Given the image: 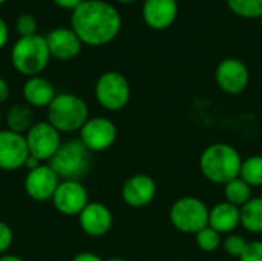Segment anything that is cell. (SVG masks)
<instances>
[{
    "label": "cell",
    "mask_w": 262,
    "mask_h": 261,
    "mask_svg": "<svg viewBox=\"0 0 262 261\" xmlns=\"http://www.w3.org/2000/svg\"><path fill=\"white\" fill-rule=\"evenodd\" d=\"M51 52L46 37L40 34L20 37L11 51V62L14 68L28 77L40 75L49 65Z\"/></svg>",
    "instance_id": "3"
},
{
    "label": "cell",
    "mask_w": 262,
    "mask_h": 261,
    "mask_svg": "<svg viewBox=\"0 0 262 261\" xmlns=\"http://www.w3.org/2000/svg\"><path fill=\"white\" fill-rule=\"evenodd\" d=\"M78 223L86 235L98 238L111 231L114 217L106 205L98 202H89L88 206L80 212Z\"/></svg>",
    "instance_id": "15"
},
{
    "label": "cell",
    "mask_w": 262,
    "mask_h": 261,
    "mask_svg": "<svg viewBox=\"0 0 262 261\" xmlns=\"http://www.w3.org/2000/svg\"><path fill=\"white\" fill-rule=\"evenodd\" d=\"M247 240L244 238V237H241V235H238V234H229L224 240H223V248H224V251L230 255V257H235V258H239L243 254H244V251H246V248H247Z\"/></svg>",
    "instance_id": "26"
},
{
    "label": "cell",
    "mask_w": 262,
    "mask_h": 261,
    "mask_svg": "<svg viewBox=\"0 0 262 261\" xmlns=\"http://www.w3.org/2000/svg\"><path fill=\"white\" fill-rule=\"evenodd\" d=\"M224 197L226 202L243 208L252 198V188L241 177H236L224 185Z\"/></svg>",
    "instance_id": "22"
},
{
    "label": "cell",
    "mask_w": 262,
    "mask_h": 261,
    "mask_svg": "<svg viewBox=\"0 0 262 261\" xmlns=\"http://www.w3.org/2000/svg\"><path fill=\"white\" fill-rule=\"evenodd\" d=\"M239 261H262V242L253 240L247 243L244 254L239 257Z\"/></svg>",
    "instance_id": "28"
},
{
    "label": "cell",
    "mask_w": 262,
    "mask_h": 261,
    "mask_svg": "<svg viewBox=\"0 0 262 261\" xmlns=\"http://www.w3.org/2000/svg\"><path fill=\"white\" fill-rule=\"evenodd\" d=\"M9 94H11V91H9L8 82L3 77H0V105L5 103L9 98Z\"/></svg>",
    "instance_id": "32"
},
{
    "label": "cell",
    "mask_w": 262,
    "mask_h": 261,
    "mask_svg": "<svg viewBox=\"0 0 262 261\" xmlns=\"http://www.w3.org/2000/svg\"><path fill=\"white\" fill-rule=\"evenodd\" d=\"M29 154L40 162H51L61 146V134L49 122H37L25 134Z\"/></svg>",
    "instance_id": "8"
},
{
    "label": "cell",
    "mask_w": 262,
    "mask_h": 261,
    "mask_svg": "<svg viewBox=\"0 0 262 261\" xmlns=\"http://www.w3.org/2000/svg\"><path fill=\"white\" fill-rule=\"evenodd\" d=\"M60 182V177L49 165H40L38 168L28 171L25 177V191L34 202H48L52 200Z\"/></svg>",
    "instance_id": "12"
},
{
    "label": "cell",
    "mask_w": 262,
    "mask_h": 261,
    "mask_svg": "<svg viewBox=\"0 0 262 261\" xmlns=\"http://www.w3.org/2000/svg\"><path fill=\"white\" fill-rule=\"evenodd\" d=\"M239 225H241V208L226 200L216 203L209 211V226L216 232H220L221 235L233 234Z\"/></svg>",
    "instance_id": "18"
},
{
    "label": "cell",
    "mask_w": 262,
    "mask_h": 261,
    "mask_svg": "<svg viewBox=\"0 0 262 261\" xmlns=\"http://www.w3.org/2000/svg\"><path fill=\"white\" fill-rule=\"evenodd\" d=\"M0 261H23V258L17 257V255H12V254H6V255H2Z\"/></svg>",
    "instance_id": "35"
},
{
    "label": "cell",
    "mask_w": 262,
    "mask_h": 261,
    "mask_svg": "<svg viewBox=\"0 0 262 261\" xmlns=\"http://www.w3.org/2000/svg\"><path fill=\"white\" fill-rule=\"evenodd\" d=\"M118 131L115 123L107 117L89 118L80 129V142L91 152H103L114 146Z\"/></svg>",
    "instance_id": "9"
},
{
    "label": "cell",
    "mask_w": 262,
    "mask_h": 261,
    "mask_svg": "<svg viewBox=\"0 0 262 261\" xmlns=\"http://www.w3.org/2000/svg\"><path fill=\"white\" fill-rule=\"evenodd\" d=\"M95 97L100 106L107 111L123 109L130 98V86L127 78L117 71L101 74L95 83Z\"/></svg>",
    "instance_id": "7"
},
{
    "label": "cell",
    "mask_w": 262,
    "mask_h": 261,
    "mask_svg": "<svg viewBox=\"0 0 262 261\" xmlns=\"http://www.w3.org/2000/svg\"><path fill=\"white\" fill-rule=\"evenodd\" d=\"M37 20L32 14H21L15 22V28L20 37H28L37 34Z\"/></svg>",
    "instance_id": "27"
},
{
    "label": "cell",
    "mask_w": 262,
    "mask_h": 261,
    "mask_svg": "<svg viewBox=\"0 0 262 261\" xmlns=\"http://www.w3.org/2000/svg\"><path fill=\"white\" fill-rule=\"evenodd\" d=\"M88 120L89 108L86 102L75 94H57L48 106V122L60 134L80 131Z\"/></svg>",
    "instance_id": "4"
},
{
    "label": "cell",
    "mask_w": 262,
    "mask_h": 261,
    "mask_svg": "<svg viewBox=\"0 0 262 261\" xmlns=\"http://www.w3.org/2000/svg\"><path fill=\"white\" fill-rule=\"evenodd\" d=\"M215 78L221 91L230 95H238L246 91L250 80V72L244 62L235 57H229L221 60L216 66Z\"/></svg>",
    "instance_id": "11"
},
{
    "label": "cell",
    "mask_w": 262,
    "mask_h": 261,
    "mask_svg": "<svg viewBox=\"0 0 262 261\" xmlns=\"http://www.w3.org/2000/svg\"><path fill=\"white\" fill-rule=\"evenodd\" d=\"M157 183L147 174H135L121 186V198L130 208H144L154 202Z\"/></svg>",
    "instance_id": "14"
},
{
    "label": "cell",
    "mask_w": 262,
    "mask_h": 261,
    "mask_svg": "<svg viewBox=\"0 0 262 261\" xmlns=\"http://www.w3.org/2000/svg\"><path fill=\"white\" fill-rule=\"evenodd\" d=\"M71 261H104L100 255L97 254H92V252H81V254H77Z\"/></svg>",
    "instance_id": "31"
},
{
    "label": "cell",
    "mask_w": 262,
    "mask_h": 261,
    "mask_svg": "<svg viewBox=\"0 0 262 261\" xmlns=\"http://www.w3.org/2000/svg\"><path fill=\"white\" fill-rule=\"evenodd\" d=\"M14 242V232L11 226L5 222H0V255H3Z\"/></svg>",
    "instance_id": "29"
},
{
    "label": "cell",
    "mask_w": 262,
    "mask_h": 261,
    "mask_svg": "<svg viewBox=\"0 0 262 261\" xmlns=\"http://www.w3.org/2000/svg\"><path fill=\"white\" fill-rule=\"evenodd\" d=\"M241 226L252 234H262V197H252L241 208Z\"/></svg>",
    "instance_id": "21"
},
{
    "label": "cell",
    "mask_w": 262,
    "mask_h": 261,
    "mask_svg": "<svg viewBox=\"0 0 262 261\" xmlns=\"http://www.w3.org/2000/svg\"><path fill=\"white\" fill-rule=\"evenodd\" d=\"M88 203V189L81 185V182L75 180H61L52 197L54 208L66 217H78Z\"/></svg>",
    "instance_id": "10"
},
{
    "label": "cell",
    "mask_w": 262,
    "mask_h": 261,
    "mask_svg": "<svg viewBox=\"0 0 262 261\" xmlns=\"http://www.w3.org/2000/svg\"><path fill=\"white\" fill-rule=\"evenodd\" d=\"M178 15L177 0H146L143 5V18L154 29L169 28Z\"/></svg>",
    "instance_id": "17"
},
{
    "label": "cell",
    "mask_w": 262,
    "mask_h": 261,
    "mask_svg": "<svg viewBox=\"0 0 262 261\" xmlns=\"http://www.w3.org/2000/svg\"><path fill=\"white\" fill-rule=\"evenodd\" d=\"M243 158L236 148L229 143H212L200 157V169L204 178L215 185H226L239 177Z\"/></svg>",
    "instance_id": "2"
},
{
    "label": "cell",
    "mask_w": 262,
    "mask_h": 261,
    "mask_svg": "<svg viewBox=\"0 0 262 261\" xmlns=\"http://www.w3.org/2000/svg\"><path fill=\"white\" fill-rule=\"evenodd\" d=\"M8 37H9V31H8V25L3 20V17H0V49L5 48V45L8 43Z\"/></svg>",
    "instance_id": "30"
},
{
    "label": "cell",
    "mask_w": 262,
    "mask_h": 261,
    "mask_svg": "<svg viewBox=\"0 0 262 261\" xmlns=\"http://www.w3.org/2000/svg\"><path fill=\"white\" fill-rule=\"evenodd\" d=\"M2 120H3V118H2V112H0V128H2Z\"/></svg>",
    "instance_id": "38"
},
{
    "label": "cell",
    "mask_w": 262,
    "mask_h": 261,
    "mask_svg": "<svg viewBox=\"0 0 262 261\" xmlns=\"http://www.w3.org/2000/svg\"><path fill=\"white\" fill-rule=\"evenodd\" d=\"M54 85L40 75L29 77L23 85V97L25 102L32 108H48L55 98Z\"/></svg>",
    "instance_id": "19"
},
{
    "label": "cell",
    "mask_w": 262,
    "mask_h": 261,
    "mask_svg": "<svg viewBox=\"0 0 262 261\" xmlns=\"http://www.w3.org/2000/svg\"><path fill=\"white\" fill-rule=\"evenodd\" d=\"M71 26L80 40L91 46L112 42L121 29V15L104 0H83L71 15Z\"/></svg>",
    "instance_id": "1"
},
{
    "label": "cell",
    "mask_w": 262,
    "mask_h": 261,
    "mask_svg": "<svg viewBox=\"0 0 262 261\" xmlns=\"http://www.w3.org/2000/svg\"><path fill=\"white\" fill-rule=\"evenodd\" d=\"M229 8L241 17H261L262 0H226Z\"/></svg>",
    "instance_id": "25"
},
{
    "label": "cell",
    "mask_w": 262,
    "mask_h": 261,
    "mask_svg": "<svg viewBox=\"0 0 262 261\" xmlns=\"http://www.w3.org/2000/svg\"><path fill=\"white\" fill-rule=\"evenodd\" d=\"M28 157L29 149L25 135L9 129H0V169L17 171L25 168Z\"/></svg>",
    "instance_id": "13"
},
{
    "label": "cell",
    "mask_w": 262,
    "mask_h": 261,
    "mask_svg": "<svg viewBox=\"0 0 262 261\" xmlns=\"http://www.w3.org/2000/svg\"><path fill=\"white\" fill-rule=\"evenodd\" d=\"M92 165V152L78 140H69L61 143L57 154L49 162V166L55 171L60 180H75L84 178Z\"/></svg>",
    "instance_id": "5"
},
{
    "label": "cell",
    "mask_w": 262,
    "mask_h": 261,
    "mask_svg": "<svg viewBox=\"0 0 262 261\" xmlns=\"http://www.w3.org/2000/svg\"><path fill=\"white\" fill-rule=\"evenodd\" d=\"M195 243L200 251L212 254L216 252L220 248H223V235L215 229H212L210 226H206L198 234H195Z\"/></svg>",
    "instance_id": "24"
},
{
    "label": "cell",
    "mask_w": 262,
    "mask_h": 261,
    "mask_svg": "<svg viewBox=\"0 0 262 261\" xmlns=\"http://www.w3.org/2000/svg\"><path fill=\"white\" fill-rule=\"evenodd\" d=\"M261 22H262V14H261Z\"/></svg>",
    "instance_id": "40"
},
{
    "label": "cell",
    "mask_w": 262,
    "mask_h": 261,
    "mask_svg": "<svg viewBox=\"0 0 262 261\" xmlns=\"http://www.w3.org/2000/svg\"><path fill=\"white\" fill-rule=\"evenodd\" d=\"M55 5H58L60 8H64V9H75L83 0H54Z\"/></svg>",
    "instance_id": "33"
},
{
    "label": "cell",
    "mask_w": 262,
    "mask_h": 261,
    "mask_svg": "<svg viewBox=\"0 0 262 261\" xmlns=\"http://www.w3.org/2000/svg\"><path fill=\"white\" fill-rule=\"evenodd\" d=\"M46 42H48L51 57H54L57 60H63V62L75 58L80 54L81 45H83V42L74 32L72 28L52 29L48 34Z\"/></svg>",
    "instance_id": "16"
},
{
    "label": "cell",
    "mask_w": 262,
    "mask_h": 261,
    "mask_svg": "<svg viewBox=\"0 0 262 261\" xmlns=\"http://www.w3.org/2000/svg\"><path fill=\"white\" fill-rule=\"evenodd\" d=\"M239 177L250 188L262 186V155H250L243 160Z\"/></svg>",
    "instance_id": "23"
},
{
    "label": "cell",
    "mask_w": 262,
    "mask_h": 261,
    "mask_svg": "<svg viewBox=\"0 0 262 261\" xmlns=\"http://www.w3.org/2000/svg\"><path fill=\"white\" fill-rule=\"evenodd\" d=\"M5 2H6V0H0V5H2V3H5Z\"/></svg>",
    "instance_id": "39"
},
{
    "label": "cell",
    "mask_w": 262,
    "mask_h": 261,
    "mask_svg": "<svg viewBox=\"0 0 262 261\" xmlns=\"http://www.w3.org/2000/svg\"><path fill=\"white\" fill-rule=\"evenodd\" d=\"M41 165V162L40 160H37L35 157H32L31 154H29V157L26 158V162H25V168L28 169V171H32V169H35V168H38Z\"/></svg>",
    "instance_id": "34"
},
{
    "label": "cell",
    "mask_w": 262,
    "mask_h": 261,
    "mask_svg": "<svg viewBox=\"0 0 262 261\" xmlns=\"http://www.w3.org/2000/svg\"><path fill=\"white\" fill-rule=\"evenodd\" d=\"M209 208L207 205L193 195L178 198L169 211V220L172 226L181 234L195 235L206 226H209Z\"/></svg>",
    "instance_id": "6"
},
{
    "label": "cell",
    "mask_w": 262,
    "mask_h": 261,
    "mask_svg": "<svg viewBox=\"0 0 262 261\" xmlns=\"http://www.w3.org/2000/svg\"><path fill=\"white\" fill-rule=\"evenodd\" d=\"M6 125L8 129L17 134H26L34 126V111L32 106L25 103H14L6 112Z\"/></svg>",
    "instance_id": "20"
},
{
    "label": "cell",
    "mask_w": 262,
    "mask_h": 261,
    "mask_svg": "<svg viewBox=\"0 0 262 261\" xmlns=\"http://www.w3.org/2000/svg\"><path fill=\"white\" fill-rule=\"evenodd\" d=\"M104 261H127V260H124L123 257H111V258H107V260H104Z\"/></svg>",
    "instance_id": "36"
},
{
    "label": "cell",
    "mask_w": 262,
    "mask_h": 261,
    "mask_svg": "<svg viewBox=\"0 0 262 261\" xmlns=\"http://www.w3.org/2000/svg\"><path fill=\"white\" fill-rule=\"evenodd\" d=\"M120 2H123V3H130V2H135V0H120Z\"/></svg>",
    "instance_id": "37"
}]
</instances>
